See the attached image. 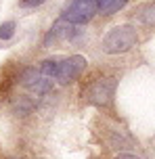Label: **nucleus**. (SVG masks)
I'll list each match as a JSON object with an SVG mask.
<instances>
[{"mask_svg": "<svg viewBox=\"0 0 155 159\" xmlns=\"http://www.w3.org/2000/svg\"><path fill=\"white\" fill-rule=\"evenodd\" d=\"M136 40H139V36L132 25H117L111 32L105 34L101 46L107 55H122V52H128L136 44Z\"/></svg>", "mask_w": 155, "mask_h": 159, "instance_id": "nucleus-1", "label": "nucleus"}, {"mask_svg": "<svg viewBox=\"0 0 155 159\" xmlns=\"http://www.w3.org/2000/svg\"><path fill=\"white\" fill-rule=\"evenodd\" d=\"M97 13V0H71L67 8L63 11V17L71 25H84Z\"/></svg>", "mask_w": 155, "mask_h": 159, "instance_id": "nucleus-2", "label": "nucleus"}, {"mask_svg": "<svg viewBox=\"0 0 155 159\" xmlns=\"http://www.w3.org/2000/svg\"><path fill=\"white\" fill-rule=\"evenodd\" d=\"M84 69H86V59L82 55L67 57L65 61H59L55 80L61 82V84H71L74 80H78V75H80Z\"/></svg>", "mask_w": 155, "mask_h": 159, "instance_id": "nucleus-3", "label": "nucleus"}, {"mask_svg": "<svg viewBox=\"0 0 155 159\" xmlns=\"http://www.w3.org/2000/svg\"><path fill=\"white\" fill-rule=\"evenodd\" d=\"M113 90H115V80L113 78H98L97 82H92L88 86V96L90 103L94 105H107L113 98Z\"/></svg>", "mask_w": 155, "mask_h": 159, "instance_id": "nucleus-4", "label": "nucleus"}, {"mask_svg": "<svg viewBox=\"0 0 155 159\" xmlns=\"http://www.w3.org/2000/svg\"><path fill=\"white\" fill-rule=\"evenodd\" d=\"M19 82H21L27 90L36 92V94H44V92H48V90H50V78L42 75V71H40V69H36V67H27V69L21 73Z\"/></svg>", "mask_w": 155, "mask_h": 159, "instance_id": "nucleus-5", "label": "nucleus"}, {"mask_svg": "<svg viewBox=\"0 0 155 159\" xmlns=\"http://www.w3.org/2000/svg\"><path fill=\"white\" fill-rule=\"evenodd\" d=\"M71 23L69 21H65V19H59L57 23L52 25V30L48 32V36H46V40H55V38H67V36H71Z\"/></svg>", "mask_w": 155, "mask_h": 159, "instance_id": "nucleus-6", "label": "nucleus"}, {"mask_svg": "<svg viewBox=\"0 0 155 159\" xmlns=\"http://www.w3.org/2000/svg\"><path fill=\"white\" fill-rule=\"evenodd\" d=\"M126 2L128 0H97V11L103 15H111L115 11H120Z\"/></svg>", "mask_w": 155, "mask_h": 159, "instance_id": "nucleus-7", "label": "nucleus"}, {"mask_svg": "<svg viewBox=\"0 0 155 159\" xmlns=\"http://www.w3.org/2000/svg\"><path fill=\"white\" fill-rule=\"evenodd\" d=\"M139 19L143 21L145 25H151V27H155V2H151V4H145V7L139 11Z\"/></svg>", "mask_w": 155, "mask_h": 159, "instance_id": "nucleus-8", "label": "nucleus"}, {"mask_svg": "<svg viewBox=\"0 0 155 159\" xmlns=\"http://www.w3.org/2000/svg\"><path fill=\"white\" fill-rule=\"evenodd\" d=\"M57 65H59V61H52V59L42 61V65H40L42 75H46V78H55V73H57Z\"/></svg>", "mask_w": 155, "mask_h": 159, "instance_id": "nucleus-9", "label": "nucleus"}, {"mask_svg": "<svg viewBox=\"0 0 155 159\" xmlns=\"http://www.w3.org/2000/svg\"><path fill=\"white\" fill-rule=\"evenodd\" d=\"M13 34H15V23L13 21H4V23L0 25V40L13 38Z\"/></svg>", "mask_w": 155, "mask_h": 159, "instance_id": "nucleus-10", "label": "nucleus"}, {"mask_svg": "<svg viewBox=\"0 0 155 159\" xmlns=\"http://www.w3.org/2000/svg\"><path fill=\"white\" fill-rule=\"evenodd\" d=\"M44 4V0H21V7H40Z\"/></svg>", "mask_w": 155, "mask_h": 159, "instance_id": "nucleus-11", "label": "nucleus"}, {"mask_svg": "<svg viewBox=\"0 0 155 159\" xmlns=\"http://www.w3.org/2000/svg\"><path fill=\"white\" fill-rule=\"evenodd\" d=\"M115 159H139L136 155H130V153H122V155H117Z\"/></svg>", "mask_w": 155, "mask_h": 159, "instance_id": "nucleus-12", "label": "nucleus"}]
</instances>
